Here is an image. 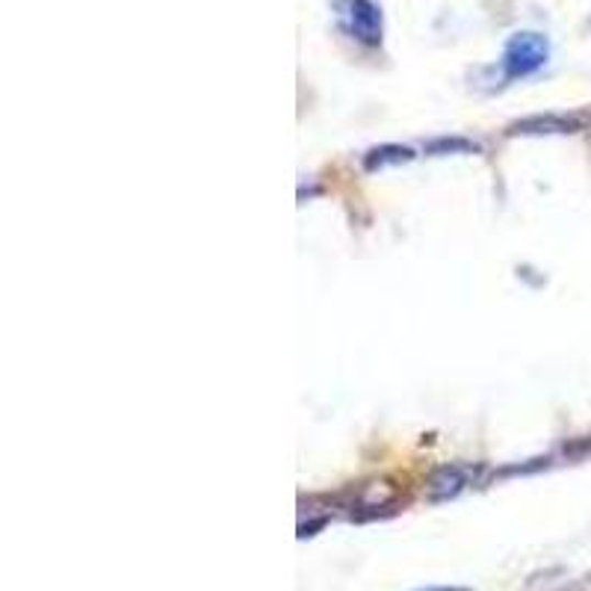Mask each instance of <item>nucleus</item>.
Wrapping results in <instances>:
<instances>
[{
	"label": "nucleus",
	"instance_id": "obj_7",
	"mask_svg": "<svg viewBox=\"0 0 591 591\" xmlns=\"http://www.w3.org/2000/svg\"><path fill=\"white\" fill-rule=\"evenodd\" d=\"M423 591H468V589H423Z\"/></svg>",
	"mask_w": 591,
	"mask_h": 591
},
{
	"label": "nucleus",
	"instance_id": "obj_2",
	"mask_svg": "<svg viewBox=\"0 0 591 591\" xmlns=\"http://www.w3.org/2000/svg\"><path fill=\"white\" fill-rule=\"evenodd\" d=\"M341 19L346 33L361 42L364 48H379L384 36V19L379 3L372 0H341Z\"/></svg>",
	"mask_w": 591,
	"mask_h": 591
},
{
	"label": "nucleus",
	"instance_id": "obj_5",
	"mask_svg": "<svg viewBox=\"0 0 591 591\" xmlns=\"http://www.w3.org/2000/svg\"><path fill=\"white\" fill-rule=\"evenodd\" d=\"M411 157H414V152L405 148V145H382V148H372V152L364 157V166H367V169H382L388 163H409Z\"/></svg>",
	"mask_w": 591,
	"mask_h": 591
},
{
	"label": "nucleus",
	"instance_id": "obj_4",
	"mask_svg": "<svg viewBox=\"0 0 591 591\" xmlns=\"http://www.w3.org/2000/svg\"><path fill=\"white\" fill-rule=\"evenodd\" d=\"M573 127H577V119H568V115H533V119L512 124V134H565Z\"/></svg>",
	"mask_w": 591,
	"mask_h": 591
},
{
	"label": "nucleus",
	"instance_id": "obj_6",
	"mask_svg": "<svg viewBox=\"0 0 591 591\" xmlns=\"http://www.w3.org/2000/svg\"><path fill=\"white\" fill-rule=\"evenodd\" d=\"M430 152H477V145L468 143V140H438V143L430 145Z\"/></svg>",
	"mask_w": 591,
	"mask_h": 591
},
{
	"label": "nucleus",
	"instance_id": "obj_3",
	"mask_svg": "<svg viewBox=\"0 0 591 591\" xmlns=\"http://www.w3.org/2000/svg\"><path fill=\"white\" fill-rule=\"evenodd\" d=\"M479 477H482V468L477 465H444L430 477L426 482V494H430L432 503H441V500H453L465 488L477 486Z\"/></svg>",
	"mask_w": 591,
	"mask_h": 591
},
{
	"label": "nucleus",
	"instance_id": "obj_1",
	"mask_svg": "<svg viewBox=\"0 0 591 591\" xmlns=\"http://www.w3.org/2000/svg\"><path fill=\"white\" fill-rule=\"evenodd\" d=\"M547 59H550V42L535 30H521L505 42L500 71H503V80H524V77L542 71Z\"/></svg>",
	"mask_w": 591,
	"mask_h": 591
}]
</instances>
